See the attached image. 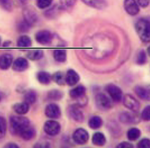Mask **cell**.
I'll return each instance as SVG.
<instances>
[{
  "label": "cell",
  "instance_id": "27",
  "mask_svg": "<svg viewBox=\"0 0 150 148\" xmlns=\"http://www.w3.org/2000/svg\"><path fill=\"white\" fill-rule=\"evenodd\" d=\"M54 58L59 63H64L67 59V51L64 49H56L54 52Z\"/></svg>",
  "mask_w": 150,
  "mask_h": 148
},
{
  "label": "cell",
  "instance_id": "8",
  "mask_svg": "<svg viewBox=\"0 0 150 148\" xmlns=\"http://www.w3.org/2000/svg\"><path fill=\"white\" fill-rule=\"evenodd\" d=\"M45 114L49 118L58 119L61 116V110L58 104L54 103L49 104L46 107Z\"/></svg>",
  "mask_w": 150,
  "mask_h": 148
},
{
  "label": "cell",
  "instance_id": "2",
  "mask_svg": "<svg viewBox=\"0 0 150 148\" xmlns=\"http://www.w3.org/2000/svg\"><path fill=\"white\" fill-rule=\"evenodd\" d=\"M9 122L11 132L13 135L18 136L24 129L30 125V119L21 116H11Z\"/></svg>",
  "mask_w": 150,
  "mask_h": 148
},
{
  "label": "cell",
  "instance_id": "17",
  "mask_svg": "<svg viewBox=\"0 0 150 148\" xmlns=\"http://www.w3.org/2000/svg\"><path fill=\"white\" fill-rule=\"evenodd\" d=\"M86 88L84 86L79 85L70 90L69 95L73 99L79 100L85 96Z\"/></svg>",
  "mask_w": 150,
  "mask_h": 148
},
{
  "label": "cell",
  "instance_id": "23",
  "mask_svg": "<svg viewBox=\"0 0 150 148\" xmlns=\"http://www.w3.org/2000/svg\"><path fill=\"white\" fill-rule=\"evenodd\" d=\"M38 81L43 85H48L50 84L52 80V76L48 72L40 71L37 74Z\"/></svg>",
  "mask_w": 150,
  "mask_h": 148
},
{
  "label": "cell",
  "instance_id": "25",
  "mask_svg": "<svg viewBox=\"0 0 150 148\" xmlns=\"http://www.w3.org/2000/svg\"><path fill=\"white\" fill-rule=\"evenodd\" d=\"M88 126L91 129L97 130L101 127L103 124V120L99 116H93L88 121Z\"/></svg>",
  "mask_w": 150,
  "mask_h": 148
},
{
  "label": "cell",
  "instance_id": "7",
  "mask_svg": "<svg viewBox=\"0 0 150 148\" xmlns=\"http://www.w3.org/2000/svg\"><path fill=\"white\" fill-rule=\"evenodd\" d=\"M105 89L114 102H119L121 101L122 98V90L118 86L113 84H108L106 87Z\"/></svg>",
  "mask_w": 150,
  "mask_h": 148
},
{
  "label": "cell",
  "instance_id": "47",
  "mask_svg": "<svg viewBox=\"0 0 150 148\" xmlns=\"http://www.w3.org/2000/svg\"><path fill=\"white\" fill-rule=\"evenodd\" d=\"M1 38L0 37V45H1Z\"/></svg>",
  "mask_w": 150,
  "mask_h": 148
},
{
  "label": "cell",
  "instance_id": "5",
  "mask_svg": "<svg viewBox=\"0 0 150 148\" xmlns=\"http://www.w3.org/2000/svg\"><path fill=\"white\" fill-rule=\"evenodd\" d=\"M61 130L60 124L55 120L46 121L44 125L45 132L48 135L54 136L59 134Z\"/></svg>",
  "mask_w": 150,
  "mask_h": 148
},
{
  "label": "cell",
  "instance_id": "9",
  "mask_svg": "<svg viewBox=\"0 0 150 148\" xmlns=\"http://www.w3.org/2000/svg\"><path fill=\"white\" fill-rule=\"evenodd\" d=\"M53 35L51 32L47 30H42L36 33L35 39L40 45H47L52 41Z\"/></svg>",
  "mask_w": 150,
  "mask_h": 148
},
{
  "label": "cell",
  "instance_id": "35",
  "mask_svg": "<svg viewBox=\"0 0 150 148\" xmlns=\"http://www.w3.org/2000/svg\"><path fill=\"white\" fill-rule=\"evenodd\" d=\"M7 132V123L4 118L0 117V139L5 137Z\"/></svg>",
  "mask_w": 150,
  "mask_h": 148
},
{
  "label": "cell",
  "instance_id": "4",
  "mask_svg": "<svg viewBox=\"0 0 150 148\" xmlns=\"http://www.w3.org/2000/svg\"><path fill=\"white\" fill-rule=\"evenodd\" d=\"M95 103L96 107L101 110H107L112 107L111 100L104 93H98L96 95Z\"/></svg>",
  "mask_w": 150,
  "mask_h": 148
},
{
  "label": "cell",
  "instance_id": "45",
  "mask_svg": "<svg viewBox=\"0 0 150 148\" xmlns=\"http://www.w3.org/2000/svg\"><path fill=\"white\" fill-rule=\"evenodd\" d=\"M147 53L150 56V46L147 49Z\"/></svg>",
  "mask_w": 150,
  "mask_h": 148
},
{
  "label": "cell",
  "instance_id": "34",
  "mask_svg": "<svg viewBox=\"0 0 150 148\" xmlns=\"http://www.w3.org/2000/svg\"><path fill=\"white\" fill-rule=\"evenodd\" d=\"M0 6L6 11H11L13 9V1L12 0H0Z\"/></svg>",
  "mask_w": 150,
  "mask_h": 148
},
{
  "label": "cell",
  "instance_id": "13",
  "mask_svg": "<svg viewBox=\"0 0 150 148\" xmlns=\"http://www.w3.org/2000/svg\"><path fill=\"white\" fill-rule=\"evenodd\" d=\"M124 8L126 12L130 16H136L140 11L139 5L136 0H124Z\"/></svg>",
  "mask_w": 150,
  "mask_h": 148
},
{
  "label": "cell",
  "instance_id": "29",
  "mask_svg": "<svg viewBox=\"0 0 150 148\" xmlns=\"http://www.w3.org/2000/svg\"><path fill=\"white\" fill-rule=\"evenodd\" d=\"M44 51L41 49H34L27 53V58L31 61H38L44 56Z\"/></svg>",
  "mask_w": 150,
  "mask_h": 148
},
{
  "label": "cell",
  "instance_id": "18",
  "mask_svg": "<svg viewBox=\"0 0 150 148\" xmlns=\"http://www.w3.org/2000/svg\"><path fill=\"white\" fill-rule=\"evenodd\" d=\"M13 61V56L10 54H5L0 56V69L6 70L9 69Z\"/></svg>",
  "mask_w": 150,
  "mask_h": 148
},
{
  "label": "cell",
  "instance_id": "6",
  "mask_svg": "<svg viewBox=\"0 0 150 148\" xmlns=\"http://www.w3.org/2000/svg\"><path fill=\"white\" fill-rule=\"evenodd\" d=\"M89 139V133L84 128H78L73 133V140L78 145H82L86 144L88 142Z\"/></svg>",
  "mask_w": 150,
  "mask_h": 148
},
{
  "label": "cell",
  "instance_id": "12",
  "mask_svg": "<svg viewBox=\"0 0 150 148\" xmlns=\"http://www.w3.org/2000/svg\"><path fill=\"white\" fill-rule=\"evenodd\" d=\"M123 103L124 106L134 112H137L140 107L138 100L130 94H126L123 97Z\"/></svg>",
  "mask_w": 150,
  "mask_h": 148
},
{
  "label": "cell",
  "instance_id": "43",
  "mask_svg": "<svg viewBox=\"0 0 150 148\" xmlns=\"http://www.w3.org/2000/svg\"><path fill=\"white\" fill-rule=\"evenodd\" d=\"M11 41H4L3 46L4 47H8L11 45Z\"/></svg>",
  "mask_w": 150,
  "mask_h": 148
},
{
  "label": "cell",
  "instance_id": "19",
  "mask_svg": "<svg viewBox=\"0 0 150 148\" xmlns=\"http://www.w3.org/2000/svg\"><path fill=\"white\" fill-rule=\"evenodd\" d=\"M87 6L98 9H103L107 6L106 0H81Z\"/></svg>",
  "mask_w": 150,
  "mask_h": 148
},
{
  "label": "cell",
  "instance_id": "14",
  "mask_svg": "<svg viewBox=\"0 0 150 148\" xmlns=\"http://www.w3.org/2000/svg\"><path fill=\"white\" fill-rule=\"evenodd\" d=\"M29 67L28 61L24 57H20L17 58L12 64V69L16 72H23L25 71Z\"/></svg>",
  "mask_w": 150,
  "mask_h": 148
},
{
  "label": "cell",
  "instance_id": "22",
  "mask_svg": "<svg viewBox=\"0 0 150 148\" xmlns=\"http://www.w3.org/2000/svg\"><path fill=\"white\" fill-rule=\"evenodd\" d=\"M13 109L15 112L18 115H24L26 114L30 110V104L27 103H17L13 106Z\"/></svg>",
  "mask_w": 150,
  "mask_h": 148
},
{
  "label": "cell",
  "instance_id": "39",
  "mask_svg": "<svg viewBox=\"0 0 150 148\" xmlns=\"http://www.w3.org/2000/svg\"><path fill=\"white\" fill-rule=\"evenodd\" d=\"M76 1L77 0H60V1L63 7L70 8L75 5Z\"/></svg>",
  "mask_w": 150,
  "mask_h": 148
},
{
  "label": "cell",
  "instance_id": "21",
  "mask_svg": "<svg viewBox=\"0 0 150 148\" xmlns=\"http://www.w3.org/2000/svg\"><path fill=\"white\" fill-rule=\"evenodd\" d=\"M92 142L94 146L102 147L106 143V139L104 134L97 132L93 135Z\"/></svg>",
  "mask_w": 150,
  "mask_h": 148
},
{
  "label": "cell",
  "instance_id": "26",
  "mask_svg": "<svg viewBox=\"0 0 150 148\" xmlns=\"http://www.w3.org/2000/svg\"><path fill=\"white\" fill-rule=\"evenodd\" d=\"M38 97V94L35 90H29L25 94L24 99L25 102L29 104H32L36 102Z\"/></svg>",
  "mask_w": 150,
  "mask_h": 148
},
{
  "label": "cell",
  "instance_id": "41",
  "mask_svg": "<svg viewBox=\"0 0 150 148\" xmlns=\"http://www.w3.org/2000/svg\"><path fill=\"white\" fill-rule=\"evenodd\" d=\"M136 1L139 6L142 8H146L150 3V0H137Z\"/></svg>",
  "mask_w": 150,
  "mask_h": 148
},
{
  "label": "cell",
  "instance_id": "38",
  "mask_svg": "<svg viewBox=\"0 0 150 148\" xmlns=\"http://www.w3.org/2000/svg\"><path fill=\"white\" fill-rule=\"evenodd\" d=\"M137 147L139 148H150V139L148 138L142 139L138 142Z\"/></svg>",
  "mask_w": 150,
  "mask_h": 148
},
{
  "label": "cell",
  "instance_id": "44",
  "mask_svg": "<svg viewBox=\"0 0 150 148\" xmlns=\"http://www.w3.org/2000/svg\"><path fill=\"white\" fill-rule=\"evenodd\" d=\"M18 1H19L20 3L22 4H24L26 3V0H18Z\"/></svg>",
  "mask_w": 150,
  "mask_h": 148
},
{
  "label": "cell",
  "instance_id": "46",
  "mask_svg": "<svg viewBox=\"0 0 150 148\" xmlns=\"http://www.w3.org/2000/svg\"><path fill=\"white\" fill-rule=\"evenodd\" d=\"M3 98V94H2L1 92H0V102L1 101Z\"/></svg>",
  "mask_w": 150,
  "mask_h": 148
},
{
  "label": "cell",
  "instance_id": "30",
  "mask_svg": "<svg viewBox=\"0 0 150 148\" xmlns=\"http://www.w3.org/2000/svg\"><path fill=\"white\" fill-rule=\"evenodd\" d=\"M142 132L141 130L136 127L130 128L128 131L127 137L129 140L135 141L141 137Z\"/></svg>",
  "mask_w": 150,
  "mask_h": 148
},
{
  "label": "cell",
  "instance_id": "28",
  "mask_svg": "<svg viewBox=\"0 0 150 148\" xmlns=\"http://www.w3.org/2000/svg\"><path fill=\"white\" fill-rule=\"evenodd\" d=\"M32 42L30 38L27 35H22L17 41V46L18 47L28 48L32 46Z\"/></svg>",
  "mask_w": 150,
  "mask_h": 148
},
{
  "label": "cell",
  "instance_id": "3",
  "mask_svg": "<svg viewBox=\"0 0 150 148\" xmlns=\"http://www.w3.org/2000/svg\"><path fill=\"white\" fill-rule=\"evenodd\" d=\"M67 112L69 117L75 122L78 123L83 122L84 119L83 113L78 105L75 104L69 105L67 109Z\"/></svg>",
  "mask_w": 150,
  "mask_h": 148
},
{
  "label": "cell",
  "instance_id": "16",
  "mask_svg": "<svg viewBox=\"0 0 150 148\" xmlns=\"http://www.w3.org/2000/svg\"><path fill=\"white\" fill-rule=\"evenodd\" d=\"M80 79L79 74L74 70H68L66 74V82L69 86H74L77 84Z\"/></svg>",
  "mask_w": 150,
  "mask_h": 148
},
{
  "label": "cell",
  "instance_id": "10",
  "mask_svg": "<svg viewBox=\"0 0 150 148\" xmlns=\"http://www.w3.org/2000/svg\"><path fill=\"white\" fill-rule=\"evenodd\" d=\"M119 119L122 124L126 125H132L139 122V117L134 113L128 112H123L120 114Z\"/></svg>",
  "mask_w": 150,
  "mask_h": 148
},
{
  "label": "cell",
  "instance_id": "32",
  "mask_svg": "<svg viewBox=\"0 0 150 148\" xmlns=\"http://www.w3.org/2000/svg\"><path fill=\"white\" fill-rule=\"evenodd\" d=\"M147 62V56L146 52L144 49H141L137 57L136 63L140 65H143L146 64Z\"/></svg>",
  "mask_w": 150,
  "mask_h": 148
},
{
  "label": "cell",
  "instance_id": "37",
  "mask_svg": "<svg viewBox=\"0 0 150 148\" xmlns=\"http://www.w3.org/2000/svg\"><path fill=\"white\" fill-rule=\"evenodd\" d=\"M142 118L145 121H150V105L146 106L143 110Z\"/></svg>",
  "mask_w": 150,
  "mask_h": 148
},
{
  "label": "cell",
  "instance_id": "36",
  "mask_svg": "<svg viewBox=\"0 0 150 148\" xmlns=\"http://www.w3.org/2000/svg\"><path fill=\"white\" fill-rule=\"evenodd\" d=\"M53 0H37V4L40 9H45L49 7Z\"/></svg>",
  "mask_w": 150,
  "mask_h": 148
},
{
  "label": "cell",
  "instance_id": "24",
  "mask_svg": "<svg viewBox=\"0 0 150 148\" xmlns=\"http://www.w3.org/2000/svg\"><path fill=\"white\" fill-rule=\"evenodd\" d=\"M64 94L61 90L53 89L47 92V97L50 101H58L62 100Z\"/></svg>",
  "mask_w": 150,
  "mask_h": 148
},
{
  "label": "cell",
  "instance_id": "1",
  "mask_svg": "<svg viewBox=\"0 0 150 148\" xmlns=\"http://www.w3.org/2000/svg\"><path fill=\"white\" fill-rule=\"evenodd\" d=\"M135 30L137 35L143 43L150 42V16L139 19L135 24Z\"/></svg>",
  "mask_w": 150,
  "mask_h": 148
},
{
  "label": "cell",
  "instance_id": "33",
  "mask_svg": "<svg viewBox=\"0 0 150 148\" xmlns=\"http://www.w3.org/2000/svg\"><path fill=\"white\" fill-rule=\"evenodd\" d=\"M31 26L24 20L19 22L17 25V29L20 33H24L30 31Z\"/></svg>",
  "mask_w": 150,
  "mask_h": 148
},
{
  "label": "cell",
  "instance_id": "20",
  "mask_svg": "<svg viewBox=\"0 0 150 148\" xmlns=\"http://www.w3.org/2000/svg\"><path fill=\"white\" fill-rule=\"evenodd\" d=\"M36 135V129L30 125L24 129L20 134L19 136L24 140L30 141L34 139Z\"/></svg>",
  "mask_w": 150,
  "mask_h": 148
},
{
  "label": "cell",
  "instance_id": "15",
  "mask_svg": "<svg viewBox=\"0 0 150 148\" xmlns=\"http://www.w3.org/2000/svg\"><path fill=\"white\" fill-rule=\"evenodd\" d=\"M135 92L137 95L142 100H150V86H138L135 88Z\"/></svg>",
  "mask_w": 150,
  "mask_h": 148
},
{
  "label": "cell",
  "instance_id": "42",
  "mask_svg": "<svg viewBox=\"0 0 150 148\" xmlns=\"http://www.w3.org/2000/svg\"><path fill=\"white\" fill-rule=\"evenodd\" d=\"M5 148H19L18 145L15 143L13 142H10V143H8L5 145Z\"/></svg>",
  "mask_w": 150,
  "mask_h": 148
},
{
  "label": "cell",
  "instance_id": "31",
  "mask_svg": "<svg viewBox=\"0 0 150 148\" xmlns=\"http://www.w3.org/2000/svg\"><path fill=\"white\" fill-rule=\"evenodd\" d=\"M52 80L59 85H65L66 82V74L62 72L58 71L52 76Z\"/></svg>",
  "mask_w": 150,
  "mask_h": 148
},
{
  "label": "cell",
  "instance_id": "40",
  "mask_svg": "<svg viewBox=\"0 0 150 148\" xmlns=\"http://www.w3.org/2000/svg\"><path fill=\"white\" fill-rule=\"evenodd\" d=\"M117 148H132L134 147L133 144L127 142H122L118 144L116 147Z\"/></svg>",
  "mask_w": 150,
  "mask_h": 148
},
{
  "label": "cell",
  "instance_id": "11",
  "mask_svg": "<svg viewBox=\"0 0 150 148\" xmlns=\"http://www.w3.org/2000/svg\"><path fill=\"white\" fill-rule=\"evenodd\" d=\"M24 20L31 26L35 25L38 21V16L36 11L30 8H25L23 10Z\"/></svg>",
  "mask_w": 150,
  "mask_h": 148
}]
</instances>
